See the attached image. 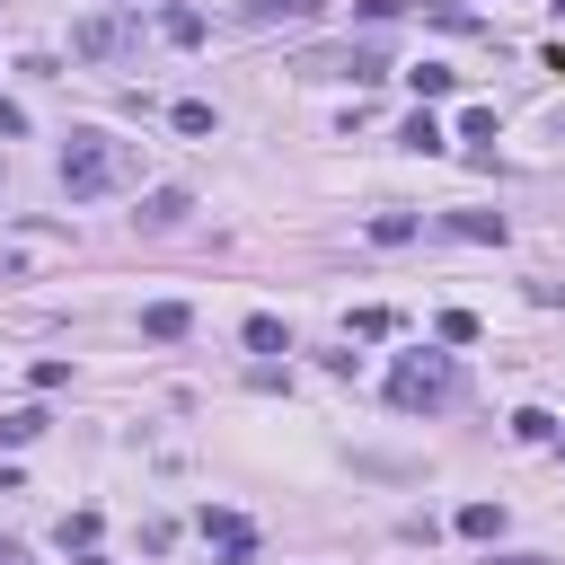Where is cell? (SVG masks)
<instances>
[{
  "label": "cell",
  "mask_w": 565,
  "mask_h": 565,
  "mask_svg": "<svg viewBox=\"0 0 565 565\" xmlns=\"http://www.w3.org/2000/svg\"><path fill=\"white\" fill-rule=\"evenodd\" d=\"M53 177H62V194H71V203H97V194H124V185L141 177V150L88 124V132H71V141H62Z\"/></svg>",
  "instance_id": "obj_1"
},
{
  "label": "cell",
  "mask_w": 565,
  "mask_h": 565,
  "mask_svg": "<svg viewBox=\"0 0 565 565\" xmlns=\"http://www.w3.org/2000/svg\"><path fill=\"white\" fill-rule=\"evenodd\" d=\"M62 547H97V512H62Z\"/></svg>",
  "instance_id": "obj_22"
},
{
  "label": "cell",
  "mask_w": 565,
  "mask_h": 565,
  "mask_svg": "<svg viewBox=\"0 0 565 565\" xmlns=\"http://www.w3.org/2000/svg\"><path fill=\"white\" fill-rule=\"evenodd\" d=\"M132 35H141V18H132V9H97V18H79V26H71V53H79V62H124V53H132Z\"/></svg>",
  "instance_id": "obj_3"
},
{
  "label": "cell",
  "mask_w": 565,
  "mask_h": 565,
  "mask_svg": "<svg viewBox=\"0 0 565 565\" xmlns=\"http://www.w3.org/2000/svg\"><path fill=\"white\" fill-rule=\"evenodd\" d=\"M433 335H441V344H477V309H441Z\"/></svg>",
  "instance_id": "obj_20"
},
{
  "label": "cell",
  "mask_w": 565,
  "mask_h": 565,
  "mask_svg": "<svg viewBox=\"0 0 565 565\" xmlns=\"http://www.w3.org/2000/svg\"><path fill=\"white\" fill-rule=\"evenodd\" d=\"M79 565H115V556H97V547H79Z\"/></svg>",
  "instance_id": "obj_25"
},
{
  "label": "cell",
  "mask_w": 565,
  "mask_h": 565,
  "mask_svg": "<svg viewBox=\"0 0 565 565\" xmlns=\"http://www.w3.org/2000/svg\"><path fill=\"white\" fill-rule=\"evenodd\" d=\"M247 353H291V335H282V318H265V309H256V318H247Z\"/></svg>",
  "instance_id": "obj_16"
},
{
  "label": "cell",
  "mask_w": 565,
  "mask_h": 565,
  "mask_svg": "<svg viewBox=\"0 0 565 565\" xmlns=\"http://www.w3.org/2000/svg\"><path fill=\"white\" fill-rule=\"evenodd\" d=\"M459 141H468L477 159H494V106H468V115H459Z\"/></svg>",
  "instance_id": "obj_12"
},
{
  "label": "cell",
  "mask_w": 565,
  "mask_h": 565,
  "mask_svg": "<svg viewBox=\"0 0 565 565\" xmlns=\"http://www.w3.org/2000/svg\"><path fill=\"white\" fill-rule=\"evenodd\" d=\"M168 124H177V132H194V141H203V132H212V106H203V97H177V106H168Z\"/></svg>",
  "instance_id": "obj_18"
},
{
  "label": "cell",
  "mask_w": 565,
  "mask_h": 565,
  "mask_svg": "<svg viewBox=\"0 0 565 565\" xmlns=\"http://www.w3.org/2000/svg\"><path fill=\"white\" fill-rule=\"evenodd\" d=\"M44 424H53L44 406H18V415H0V441H9V450H26V441H35Z\"/></svg>",
  "instance_id": "obj_13"
},
{
  "label": "cell",
  "mask_w": 565,
  "mask_h": 565,
  "mask_svg": "<svg viewBox=\"0 0 565 565\" xmlns=\"http://www.w3.org/2000/svg\"><path fill=\"white\" fill-rule=\"evenodd\" d=\"M185 327H194V309H185V300H150V309H141V335H159V344H177Z\"/></svg>",
  "instance_id": "obj_9"
},
{
  "label": "cell",
  "mask_w": 565,
  "mask_h": 565,
  "mask_svg": "<svg viewBox=\"0 0 565 565\" xmlns=\"http://www.w3.org/2000/svg\"><path fill=\"white\" fill-rule=\"evenodd\" d=\"M441 230L468 247H503V212H441Z\"/></svg>",
  "instance_id": "obj_8"
},
{
  "label": "cell",
  "mask_w": 565,
  "mask_h": 565,
  "mask_svg": "<svg viewBox=\"0 0 565 565\" xmlns=\"http://www.w3.org/2000/svg\"><path fill=\"white\" fill-rule=\"evenodd\" d=\"M185 212H194V194H185V185H159V194H150V203L132 212V221H141V230H177Z\"/></svg>",
  "instance_id": "obj_7"
},
{
  "label": "cell",
  "mask_w": 565,
  "mask_h": 565,
  "mask_svg": "<svg viewBox=\"0 0 565 565\" xmlns=\"http://www.w3.org/2000/svg\"><path fill=\"white\" fill-rule=\"evenodd\" d=\"M397 141H406V150H424V159H433V150H441V124H433V106H415V115H406V132H397Z\"/></svg>",
  "instance_id": "obj_15"
},
{
  "label": "cell",
  "mask_w": 565,
  "mask_h": 565,
  "mask_svg": "<svg viewBox=\"0 0 565 565\" xmlns=\"http://www.w3.org/2000/svg\"><path fill=\"white\" fill-rule=\"evenodd\" d=\"M132 9H141V0H132Z\"/></svg>",
  "instance_id": "obj_26"
},
{
  "label": "cell",
  "mask_w": 565,
  "mask_h": 565,
  "mask_svg": "<svg viewBox=\"0 0 565 565\" xmlns=\"http://www.w3.org/2000/svg\"><path fill=\"white\" fill-rule=\"evenodd\" d=\"M486 565H547V556H530V547H512V556H486Z\"/></svg>",
  "instance_id": "obj_23"
},
{
  "label": "cell",
  "mask_w": 565,
  "mask_h": 565,
  "mask_svg": "<svg viewBox=\"0 0 565 565\" xmlns=\"http://www.w3.org/2000/svg\"><path fill=\"white\" fill-rule=\"evenodd\" d=\"M300 79H353V88H371V79H388V53L380 44H327V53H300Z\"/></svg>",
  "instance_id": "obj_4"
},
{
  "label": "cell",
  "mask_w": 565,
  "mask_h": 565,
  "mask_svg": "<svg viewBox=\"0 0 565 565\" xmlns=\"http://www.w3.org/2000/svg\"><path fill=\"white\" fill-rule=\"evenodd\" d=\"M406 79H415V97H424V106H433V97H450V88H459V71H441V62H415V71H406Z\"/></svg>",
  "instance_id": "obj_14"
},
{
  "label": "cell",
  "mask_w": 565,
  "mask_h": 565,
  "mask_svg": "<svg viewBox=\"0 0 565 565\" xmlns=\"http://www.w3.org/2000/svg\"><path fill=\"white\" fill-rule=\"evenodd\" d=\"M327 0H238V26H309Z\"/></svg>",
  "instance_id": "obj_6"
},
{
  "label": "cell",
  "mask_w": 565,
  "mask_h": 565,
  "mask_svg": "<svg viewBox=\"0 0 565 565\" xmlns=\"http://www.w3.org/2000/svg\"><path fill=\"white\" fill-rule=\"evenodd\" d=\"M406 9H424V18H433V26H450V35H477V26H486L468 0H406Z\"/></svg>",
  "instance_id": "obj_11"
},
{
  "label": "cell",
  "mask_w": 565,
  "mask_h": 565,
  "mask_svg": "<svg viewBox=\"0 0 565 565\" xmlns=\"http://www.w3.org/2000/svg\"><path fill=\"white\" fill-rule=\"evenodd\" d=\"M203 539L221 547V565H247V556H256V530H247L238 512H212V503H203Z\"/></svg>",
  "instance_id": "obj_5"
},
{
  "label": "cell",
  "mask_w": 565,
  "mask_h": 565,
  "mask_svg": "<svg viewBox=\"0 0 565 565\" xmlns=\"http://www.w3.org/2000/svg\"><path fill=\"white\" fill-rule=\"evenodd\" d=\"M0 565H26V547H18V539H0Z\"/></svg>",
  "instance_id": "obj_24"
},
{
  "label": "cell",
  "mask_w": 565,
  "mask_h": 565,
  "mask_svg": "<svg viewBox=\"0 0 565 565\" xmlns=\"http://www.w3.org/2000/svg\"><path fill=\"white\" fill-rule=\"evenodd\" d=\"M388 406H397V415H441V406H459V362H450V353H406V362L388 371Z\"/></svg>",
  "instance_id": "obj_2"
},
{
  "label": "cell",
  "mask_w": 565,
  "mask_h": 565,
  "mask_svg": "<svg viewBox=\"0 0 565 565\" xmlns=\"http://www.w3.org/2000/svg\"><path fill=\"white\" fill-rule=\"evenodd\" d=\"M159 35H168V44H203V9H194V0H168V9H159Z\"/></svg>",
  "instance_id": "obj_10"
},
{
  "label": "cell",
  "mask_w": 565,
  "mask_h": 565,
  "mask_svg": "<svg viewBox=\"0 0 565 565\" xmlns=\"http://www.w3.org/2000/svg\"><path fill=\"white\" fill-rule=\"evenodd\" d=\"M459 530H468V539H494V530H503V503H459Z\"/></svg>",
  "instance_id": "obj_21"
},
{
  "label": "cell",
  "mask_w": 565,
  "mask_h": 565,
  "mask_svg": "<svg viewBox=\"0 0 565 565\" xmlns=\"http://www.w3.org/2000/svg\"><path fill=\"white\" fill-rule=\"evenodd\" d=\"M371 238H380V247H406V238H415V212H371Z\"/></svg>",
  "instance_id": "obj_19"
},
{
  "label": "cell",
  "mask_w": 565,
  "mask_h": 565,
  "mask_svg": "<svg viewBox=\"0 0 565 565\" xmlns=\"http://www.w3.org/2000/svg\"><path fill=\"white\" fill-rule=\"evenodd\" d=\"M512 441H530V450L556 441V415H547V406H521V415H512Z\"/></svg>",
  "instance_id": "obj_17"
},
{
  "label": "cell",
  "mask_w": 565,
  "mask_h": 565,
  "mask_svg": "<svg viewBox=\"0 0 565 565\" xmlns=\"http://www.w3.org/2000/svg\"><path fill=\"white\" fill-rule=\"evenodd\" d=\"M556 9H565V0H556Z\"/></svg>",
  "instance_id": "obj_27"
}]
</instances>
